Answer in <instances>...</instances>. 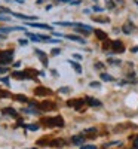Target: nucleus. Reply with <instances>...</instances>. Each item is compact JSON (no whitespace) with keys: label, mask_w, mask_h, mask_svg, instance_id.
I'll return each mask as SVG.
<instances>
[{"label":"nucleus","mask_w":138,"mask_h":149,"mask_svg":"<svg viewBox=\"0 0 138 149\" xmlns=\"http://www.w3.org/2000/svg\"><path fill=\"white\" fill-rule=\"evenodd\" d=\"M42 122L48 127H64V119L62 116H55V118H45Z\"/></svg>","instance_id":"f257e3e1"},{"label":"nucleus","mask_w":138,"mask_h":149,"mask_svg":"<svg viewBox=\"0 0 138 149\" xmlns=\"http://www.w3.org/2000/svg\"><path fill=\"white\" fill-rule=\"evenodd\" d=\"M12 58H14V51L12 49H5V51H0V64H9Z\"/></svg>","instance_id":"f03ea898"},{"label":"nucleus","mask_w":138,"mask_h":149,"mask_svg":"<svg viewBox=\"0 0 138 149\" xmlns=\"http://www.w3.org/2000/svg\"><path fill=\"white\" fill-rule=\"evenodd\" d=\"M85 103H86L85 98H74V100H68V102H67V106L74 107V109L79 110V112H83V110H82V106H83Z\"/></svg>","instance_id":"7ed1b4c3"},{"label":"nucleus","mask_w":138,"mask_h":149,"mask_svg":"<svg viewBox=\"0 0 138 149\" xmlns=\"http://www.w3.org/2000/svg\"><path fill=\"white\" fill-rule=\"evenodd\" d=\"M111 51L116 52V54H120V52L125 51V46H123V43L120 40H113L111 42Z\"/></svg>","instance_id":"20e7f679"},{"label":"nucleus","mask_w":138,"mask_h":149,"mask_svg":"<svg viewBox=\"0 0 138 149\" xmlns=\"http://www.w3.org/2000/svg\"><path fill=\"white\" fill-rule=\"evenodd\" d=\"M34 52H36V55L40 58V61L43 63V66H48V55L42 51V49H34Z\"/></svg>","instance_id":"39448f33"},{"label":"nucleus","mask_w":138,"mask_h":149,"mask_svg":"<svg viewBox=\"0 0 138 149\" xmlns=\"http://www.w3.org/2000/svg\"><path fill=\"white\" fill-rule=\"evenodd\" d=\"M40 109L42 110H55L57 109V104L55 103H51V102H42L40 103Z\"/></svg>","instance_id":"423d86ee"},{"label":"nucleus","mask_w":138,"mask_h":149,"mask_svg":"<svg viewBox=\"0 0 138 149\" xmlns=\"http://www.w3.org/2000/svg\"><path fill=\"white\" fill-rule=\"evenodd\" d=\"M26 31V27H0V33H9V31Z\"/></svg>","instance_id":"0eeeda50"},{"label":"nucleus","mask_w":138,"mask_h":149,"mask_svg":"<svg viewBox=\"0 0 138 149\" xmlns=\"http://www.w3.org/2000/svg\"><path fill=\"white\" fill-rule=\"evenodd\" d=\"M34 94L36 95H49L51 94V90L45 88V86H37V88L34 90Z\"/></svg>","instance_id":"6e6552de"},{"label":"nucleus","mask_w":138,"mask_h":149,"mask_svg":"<svg viewBox=\"0 0 138 149\" xmlns=\"http://www.w3.org/2000/svg\"><path fill=\"white\" fill-rule=\"evenodd\" d=\"M28 27H37V29H42V30H54L51 26H48V24H40V22H30Z\"/></svg>","instance_id":"1a4fd4ad"},{"label":"nucleus","mask_w":138,"mask_h":149,"mask_svg":"<svg viewBox=\"0 0 138 149\" xmlns=\"http://www.w3.org/2000/svg\"><path fill=\"white\" fill-rule=\"evenodd\" d=\"M49 145H51V146H55V148H61V146L66 145V142L62 140V139H54V140L49 142Z\"/></svg>","instance_id":"9d476101"},{"label":"nucleus","mask_w":138,"mask_h":149,"mask_svg":"<svg viewBox=\"0 0 138 149\" xmlns=\"http://www.w3.org/2000/svg\"><path fill=\"white\" fill-rule=\"evenodd\" d=\"M3 113H5V115H10V116H14V118L18 116V112H17L15 109H12V107H5V109H3Z\"/></svg>","instance_id":"9b49d317"},{"label":"nucleus","mask_w":138,"mask_h":149,"mask_svg":"<svg viewBox=\"0 0 138 149\" xmlns=\"http://www.w3.org/2000/svg\"><path fill=\"white\" fill-rule=\"evenodd\" d=\"M10 76H12V78H17V79H28V74L24 73V72H22V73H21V72H14Z\"/></svg>","instance_id":"f8f14e48"},{"label":"nucleus","mask_w":138,"mask_h":149,"mask_svg":"<svg viewBox=\"0 0 138 149\" xmlns=\"http://www.w3.org/2000/svg\"><path fill=\"white\" fill-rule=\"evenodd\" d=\"M64 37H67V39H70V40H73V42L85 43V39H82V37H79V36H73V34H64Z\"/></svg>","instance_id":"ddd939ff"},{"label":"nucleus","mask_w":138,"mask_h":149,"mask_svg":"<svg viewBox=\"0 0 138 149\" xmlns=\"http://www.w3.org/2000/svg\"><path fill=\"white\" fill-rule=\"evenodd\" d=\"M85 102L89 104V106H101V102L95 100V98H92V97H86V98H85Z\"/></svg>","instance_id":"4468645a"},{"label":"nucleus","mask_w":138,"mask_h":149,"mask_svg":"<svg viewBox=\"0 0 138 149\" xmlns=\"http://www.w3.org/2000/svg\"><path fill=\"white\" fill-rule=\"evenodd\" d=\"M12 15H15V17H17V18H19V19H27V21L37 19V17H31V15H22V14H12Z\"/></svg>","instance_id":"2eb2a0df"},{"label":"nucleus","mask_w":138,"mask_h":149,"mask_svg":"<svg viewBox=\"0 0 138 149\" xmlns=\"http://www.w3.org/2000/svg\"><path fill=\"white\" fill-rule=\"evenodd\" d=\"M67 63H70V66H71L74 70H76L77 73H82V67H80V64H79V63H76V61H73V60H68Z\"/></svg>","instance_id":"dca6fc26"},{"label":"nucleus","mask_w":138,"mask_h":149,"mask_svg":"<svg viewBox=\"0 0 138 149\" xmlns=\"http://www.w3.org/2000/svg\"><path fill=\"white\" fill-rule=\"evenodd\" d=\"M83 140H85V137H83V134L82 136H74V137L71 139V142L74 143V145H83Z\"/></svg>","instance_id":"f3484780"},{"label":"nucleus","mask_w":138,"mask_h":149,"mask_svg":"<svg viewBox=\"0 0 138 149\" xmlns=\"http://www.w3.org/2000/svg\"><path fill=\"white\" fill-rule=\"evenodd\" d=\"M95 34H97V37H99V40H107V34H106L104 31H101V30H95Z\"/></svg>","instance_id":"a211bd4d"},{"label":"nucleus","mask_w":138,"mask_h":149,"mask_svg":"<svg viewBox=\"0 0 138 149\" xmlns=\"http://www.w3.org/2000/svg\"><path fill=\"white\" fill-rule=\"evenodd\" d=\"M14 98H15V100H18V102H22V103H27V102H28V98H27L26 95H21V94L14 95Z\"/></svg>","instance_id":"6ab92c4d"},{"label":"nucleus","mask_w":138,"mask_h":149,"mask_svg":"<svg viewBox=\"0 0 138 149\" xmlns=\"http://www.w3.org/2000/svg\"><path fill=\"white\" fill-rule=\"evenodd\" d=\"M101 79L106 81V82H111L113 81V76H110V74H107V73H101Z\"/></svg>","instance_id":"aec40b11"},{"label":"nucleus","mask_w":138,"mask_h":149,"mask_svg":"<svg viewBox=\"0 0 138 149\" xmlns=\"http://www.w3.org/2000/svg\"><path fill=\"white\" fill-rule=\"evenodd\" d=\"M27 36L30 37V39H31L33 42H40V39H39V34H31V33H27Z\"/></svg>","instance_id":"412c9836"},{"label":"nucleus","mask_w":138,"mask_h":149,"mask_svg":"<svg viewBox=\"0 0 138 149\" xmlns=\"http://www.w3.org/2000/svg\"><path fill=\"white\" fill-rule=\"evenodd\" d=\"M28 130H31V131H37L39 130V125H37V124H30V125H26Z\"/></svg>","instance_id":"4be33fe9"},{"label":"nucleus","mask_w":138,"mask_h":149,"mask_svg":"<svg viewBox=\"0 0 138 149\" xmlns=\"http://www.w3.org/2000/svg\"><path fill=\"white\" fill-rule=\"evenodd\" d=\"M122 31H123V33H126V34H129V33L132 31V29H129V24H125L123 29H122Z\"/></svg>","instance_id":"5701e85b"},{"label":"nucleus","mask_w":138,"mask_h":149,"mask_svg":"<svg viewBox=\"0 0 138 149\" xmlns=\"http://www.w3.org/2000/svg\"><path fill=\"white\" fill-rule=\"evenodd\" d=\"M0 14H10V9H9V8H3V6H0Z\"/></svg>","instance_id":"b1692460"},{"label":"nucleus","mask_w":138,"mask_h":149,"mask_svg":"<svg viewBox=\"0 0 138 149\" xmlns=\"http://www.w3.org/2000/svg\"><path fill=\"white\" fill-rule=\"evenodd\" d=\"M80 149H97V146H94V145H82Z\"/></svg>","instance_id":"393cba45"},{"label":"nucleus","mask_w":138,"mask_h":149,"mask_svg":"<svg viewBox=\"0 0 138 149\" xmlns=\"http://www.w3.org/2000/svg\"><path fill=\"white\" fill-rule=\"evenodd\" d=\"M106 3H107V8H108V9H113V8H115V3H113V0H106Z\"/></svg>","instance_id":"a878e982"},{"label":"nucleus","mask_w":138,"mask_h":149,"mask_svg":"<svg viewBox=\"0 0 138 149\" xmlns=\"http://www.w3.org/2000/svg\"><path fill=\"white\" fill-rule=\"evenodd\" d=\"M108 63H110V64L117 66V64H120V63H122V61H120V60H111V58H110V60H108Z\"/></svg>","instance_id":"bb28decb"},{"label":"nucleus","mask_w":138,"mask_h":149,"mask_svg":"<svg viewBox=\"0 0 138 149\" xmlns=\"http://www.w3.org/2000/svg\"><path fill=\"white\" fill-rule=\"evenodd\" d=\"M89 86H92V88H99V86H101V84H99V82H91Z\"/></svg>","instance_id":"cd10ccee"},{"label":"nucleus","mask_w":138,"mask_h":149,"mask_svg":"<svg viewBox=\"0 0 138 149\" xmlns=\"http://www.w3.org/2000/svg\"><path fill=\"white\" fill-rule=\"evenodd\" d=\"M68 91H70L68 86H64V88H59V93H62V94H66V93H68Z\"/></svg>","instance_id":"c85d7f7f"},{"label":"nucleus","mask_w":138,"mask_h":149,"mask_svg":"<svg viewBox=\"0 0 138 149\" xmlns=\"http://www.w3.org/2000/svg\"><path fill=\"white\" fill-rule=\"evenodd\" d=\"M0 97H9V93H8V91H3V90H0Z\"/></svg>","instance_id":"c756f323"},{"label":"nucleus","mask_w":138,"mask_h":149,"mask_svg":"<svg viewBox=\"0 0 138 149\" xmlns=\"http://www.w3.org/2000/svg\"><path fill=\"white\" fill-rule=\"evenodd\" d=\"M8 67H5V66H0V73H8Z\"/></svg>","instance_id":"7c9ffc66"},{"label":"nucleus","mask_w":138,"mask_h":149,"mask_svg":"<svg viewBox=\"0 0 138 149\" xmlns=\"http://www.w3.org/2000/svg\"><path fill=\"white\" fill-rule=\"evenodd\" d=\"M58 54H61V51L58 48H55V49H52V55H58Z\"/></svg>","instance_id":"2f4dec72"},{"label":"nucleus","mask_w":138,"mask_h":149,"mask_svg":"<svg viewBox=\"0 0 138 149\" xmlns=\"http://www.w3.org/2000/svg\"><path fill=\"white\" fill-rule=\"evenodd\" d=\"M0 82H3V84L9 85V78H2V79H0Z\"/></svg>","instance_id":"473e14b6"},{"label":"nucleus","mask_w":138,"mask_h":149,"mask_svg":"<svg viewBox=\"0 0 138 149\" xmlns=\"http://www.w3.org/2000/svg\"><path fill=\"white\" fill-rule=\"evenodd\" d=\"M80 3H82L80 0H74V2L71 0V2H70V5H74V6H76V5H80Z\"/></svg>","instance_id":"72a5a7b5"},{"label":"nucleus","mask_w":138,"mask_h":149,"mask_svg":"<svg viewBox=\"0 0 138 149\" xmlns=\"http://www.w3.org/2000/svg\"><path fill=\"white\" fill-rule=\"evenodd\" d=\"M134 148H135V149H138V136H137L135 140H134Z\"/></svg>","instance_id":"f704fd0d"},{"label":"nucleus","mask_w":138,"mask_h":149,"mask_svg":"<svg viewBox=\"0 0 138 149\" xmlns=\"http://www.w3.org/2000/svg\"><path fill=\"white\" fill-rule=\"evenodd\" d=\"M19 43H21V45H27L28 40H27V39H19Z\"/></svg>","instance_id":"c9c22d12"},{"label":"nucleus","mask_w":138,"mask_h":149,"mask_svg":"<svg viewBox=\"0 0 138 149\" xmlns=\"http://www.w3.org/2000/svg\"><path fill=\"white\" fill-rule=\"evenodd\" d=\"M131 52H138V45H137V46H132V48H131Z\"/></svg>","instance_id":"e433bc0d"},{"label":"nucleus","mask_w":138,"mask_h":149,"mask_svg":"<svg viewBox=\"0 0 138 149\" xmlns=\"http://www.w3.org/2000/svg\"><path fill=\"white\" fill-rule=\"evenodd\" d=\"M94 10H95V12H101V10H103V8H99V6H94Z\"/></svg>","instance_id":"4c0bfd02"},{"label":"nucleus","mask_w":138,"mask_h":149,"mask_svg":"<svg viewBox=\"0 0 138 149\" xmlns=\"http://www.w3.org/2000/svg\"><path fill=\"white\" fill-rule=\"evenodd\" d=\"M95 67H97V69H103L104 66H103L101 63H97V64H95Z\"/></svg>","instance_id":"58836bf2"},{"label":"nucleus","mask_w":138,"mask_h":149,"mask_svg":"<svg viewBox=\"0 0 138 149\" xmlns=\"http://www.w3.org/2000/svg\"><path fill=\"white\" fill-rule=\"evenodd\" d=\"M74 58H76V60H80L82 55H80V54H74Z\"/></svg>","instance_id":"ea45409f"},{"label":"nucleus","mask_w":138,"mask_h":149,"mask_svg":"<svg viewBox=\"0 0 138 149\" xmlns=\"http://www.w3.org/2000/svg\"><path fill=\"white\" fill-rule=\"evenodd\" d=\"M21 66V63H19V61H18V63H14V67H19Z\"/></svg>","instance_id":"a19ab883"},{"label":"nucleus","mask_w":138,"mask_h":149,"mask_svg":"<svg viewBox=\"0 0 138 149\" xmlns=\"http://www.w3.org/2000/svg\"><path fill=\"white\" fill-rule=\"evenodd\" d=\"M3 39H6V36L5 34H0V40H3Z\"/></svg>","instance_id":"79ce46f5"},{"label":"nucleus","mask_w":138,"mask_h":149,"mask_svg":"<svg viewBox=\"0 0 138 149\" xmlns=\"http://www.w3.org/2000/svg\"><path fill=\"white\" fill-rule=\"evenodd\" d=\"M59 2H71V0H59Z\"/></svg>","instance_id":"37998d69"},{"label":"nucleus","mask_w":138,"mask_h":149,"mask_svg":"<svg viewBox=\"0 0 138 149\" xmlns=\"http://www.w3.org/2000/svg\"><path fill=\"white\" fill-rule=\"evenodd\" d=\"M117 2H119V3H123V0H117Z\"/></svg>","instance_id":"c03bdc74"},{"label":"nucleus","mask_w":138,"mask_h":149,"mask_svg":"<svg viewBox=\"0 0 138 149\" xmlns=\"http://www.w3.org/2000/svg\"><path fill=\"white\" fill-rule=\"evenodd\" d=\"M135 3H137V5H138V0H137V2H135Z\"/></svg>","instance_id":"a18cd8bd"},{"label":"nucleus","mask_w":138,"mask_h":149,"mask_svg":"<svg viewBox=\"0 0 138 149\" xmlns=\"http://www.w3.org/2000/svg\"><path fill=\"white\" fill-rule=\"evenodd\" d=\"M95 2H97V0H95Z\"/></svg>","instance_id":"49530a36"}]
</instances>
